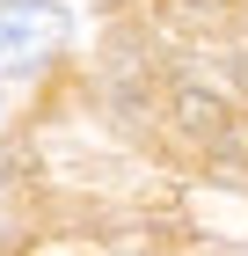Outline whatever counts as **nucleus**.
<instances>
[{
    "label": "nucleus",
    "mask_w": 248,
    "mask_h": 256,
    "mask_svg": "<svg viewBox=\"0 0 248 256\" xmlns=\"http://www.w3.org/2000/svg\"><path fill=\"white\" fill-rule=\"evenodd\" d=\"M175 110H183V124H190V132H219V118H227V110H219L212 96H183Z\"/></svg>",
    "instance_id": "nucleus-2"
},
{
    "label": "nucleus",
    "mask_w": 248,
    "mask_h": 256,
    "mask_svg": "<svg viewBox=\"0 0 248 256\" xmlns=\"http://www.w3.org/2000/svg\"><path fill=\"white\" fill-rule=\"evenodd\" d=\"M66 44V8L58 0H0V74H37Z\"/></svg>",
    "instance_id": "nucleus-1"
}]
</instances>
